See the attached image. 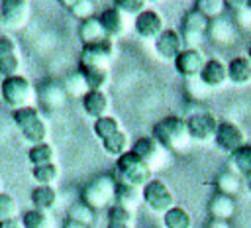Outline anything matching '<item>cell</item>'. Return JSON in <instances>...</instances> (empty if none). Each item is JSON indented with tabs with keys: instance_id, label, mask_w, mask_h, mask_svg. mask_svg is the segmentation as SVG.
<instances>
[{
	"instance_id": "6da1fadb",
	"label": "cell",
	"mask_w": 251,
	"mask_h": 228,
	"mask_svg": "<svg viewBox=\"0 0 251 228\" xmlns=\"http://www.w3.org/2000/svg\"><path fill=\"white\" fill-rule=\"evenodd\" d=\"M151 138L161 143L169 153L176 151V153H182L188 149L190 145V136H188V130H186V120L184 118H178V116H165L161 118L153 130H151Z\"/></svg>"
},
{
	"instance_id": "7a4b0ae2",
	"label": "cell",
	"mask_w": 251,
	"mask_h": 228,
	"mask_svg": "<svg viewBox=\"0 0 251 228\" xmlns=\"http://www.w3.org/2000/svg\"><path fill=\"white\" fill-rule=\"evenodd\" d=\"M114 195H116V179L112 175H96L82 187L80 200L96 212L102 208H110V202H114Z\"/></svg>"
},
{
	"instance_id": "3957f363",
	"label": "cell",
	"mask_w": 251,
	"mask_h": 228,
	"mask_svg": "<svg viewBox=\"0 0 251 228\" xmlns=\"http://www.w3.org/2000/svg\"><path fill=\"white\" fill-rule=\"evenodd\" d=\"M0 98L16 112V110H22V108H29L33 104L35 90H33L31 83L25 77L14 75V77H6L2 81Z\"/></svg>"
},
{
	"instance_id": "277c9868",
	"label": "cell",
	"mask_w": 251,
	"mask_h": 228,
	"mask_svg": "<svg viewBox=\"0 0 251 228\" xmlns=\"http://www.w3.org/2000/svg\"><path fill=\"white\" fill-rule=\"evenodd\" d=\"M116 171L120 175V181L133 185L137 189H143L153 179V169L131 149L116 159Z\"/></svg>"
},
{
	"instance_id": "5b68a950",
	"label": "cell",
	"mask_w": 251,
	"mask_h": 228,
	"mask_svg": "<svg viewBox=\"0 0 251 228\" xmlns=\"http://www.w3.org/2000/svg\"><path fill=\"white\" fill-rule=\"evenodd\" d=\"M12 120L16 124V128L20 130V134L24 136L25 142H29L31 145L37 143H45L47 140V126L39 114L37 108L29 106V108H22L12 112Z\"/></svg>"
},
{
	"instance_id": "8992f818",
	"label": "cell",
	"mask_w": 251,
	"mask_h": 228,
	"mask_svg": "<svg viewBox=\"0 0 251 228\" xmlns=\"http://www.w3.org/2000/svg\"><path fill=\"white\" fill-rule=\"evenodd\" d=\"M208 26L210 20L204 14H200L194 8L188 10L180 20V31H178L184 49H198L204 41V35L208 33Z\"/></svg>"
},
{
	"instance_id": "52a82bcc",
	"label": "cell",
	"mask_w": 251,
	"mask_h": 228,
	"mask_svg": "<svg viewBox=\"0 0 251 228\" xmlns=\"http://www.w3.org/2000/svg\"><path fill=\"white\" fill-rule=\"evenodd\" d=\"M141 197H143L145 206H147L149 210L157 212V214H165L169 208L175 206L173 191L165 185V181L155 179V177L141 189Z\"/></svg>"
},
{
	"instance_id": "ba28073f",
	"label": "cell",
	"mask_w": 251,
	"mask_h": 228,
	"mask_svg": "<svg viewBox=\"0 0 251 228\" xmlns=\"http://www.w3.org/2000/svg\"><path fill=\"white\" fill-rule=\"evenodd\" d=\"M114 41L104 37L96 43L82 45L80 51V67H96V69H110L114 59Z\"/></svg>"
},
{
	"instance_id": "9c48e42d",
	"label": "cell",
	"mask_w": 251,
	"mask_h": 228,
	"mask_svg": "<svg viewBox=\"0 0 251 228\" xmlns=\"http://www.w3.org/2000/svg\"><path fill=\"white\" fill-rule=\"evenodd\" d=\"M218 120L214 114L210 112H194L186 118V130H188V136L192 142H198V143H208V142H214V136H216V130H218Z\"/></svg>"
},
{
	"instance_id": "30bf717a",
	"label": "cell",
	"mask_w": 251,
	"mask_h": 228,
	"mask_svg": "<svg viewBox=\"0 0 251 228\" xmlns=\"http://www.w3.org/2000/svg\"><path fill=\"white\" fill-rule=\"evenodd\" d=\"M131 151L139 155L151 169H163L169 163V151L161 143H157L151 136L135 140L131 145Z\"/></svg>"
},
{
	"instance_id": "8fae6325",
	"label": "cell",
	"mask_w": 251,
	"mask_h": 228,
	"mask_svg": "<svg viewBox=\"0 0 251 228\" xmlns=\"http://www.w3.org/2000/svg\"><path fill=\"white\" fill-rule=\"evenodd\" d=\"M31 16V4L27 0H4L0 4V20L10 29H20Z\"/></svg>"
},
{
	"instance_id": "7c38bea8",
	"label": "cell",
	"mask_w": 251,
	"mask_h": 228,
	"mask_svg": "<svg viewBox=\"0 0 251 228\" xmlns=\"http://www.w3.org/2000/svg\"><path fill=\"white\" fill-rule=\"evenodd\" d=\"M206 65L204 53L200 49H182L178 53V57L175 59V69L180 77H184L186 81L190 79H198L202 69Z\"/></svg>"
},
{
	"instance_id": "4fadbf2b",
	"label": "cell",
	"mask_w": 251,
	"mask_h": 228,
	"mask_svg": "<svg viewBox=\"0 0 251 228\" xmlns=\"http://www.w3.org/2000/svg\"><path fill=\"white\" fill-rule=\"evenodd\" d=\"M214 143L222 151L233 153L235 149H239L245 143V134L233 122H220L218 124V130H216V136H214Z\"/></svg>"
},
{
	"instance_id": "5bb4252c",
	"label": "cell",
	"mask_w": 251,
	"mask_h": 228,
	"mask_svg": "<svg viewBox=\"0 0 251 228\" xmlns=\"http://www.w3.org/2000/svg\"><path fill=\"white\" fill-rule=\"evenodd\" d=\"M133 29L137 31L139 37L143 39H157L163 31H165V22H163V16L157 12V10H145L141 12L135 22H133Z\"/></svg>"
},
{
	"instance_id": "9a60e30c",
	"label": "cell",
	"mask_w": 251,
	"mask_h": 228,
	"mask_svg": "<svg viewBox=\"0 0 251 228\" xmlns=\"http://www.w3.org/2000/svg\"><path fill=\"white\" fill-rule=\"evenodd\" d=\"M184 49L182 45V39H180V33L176 29H167L155 39V53L161 61H167V63H175V59L178 57V53Z\"/></svg>"
},
{
	"instance_id": "2e32d148",
	"label": "cell",
	"mask_w": 251,
	"mask_h": 228,
	"mask_svg": "<svg viewBox=\"0 0 251 228\" xmlns=\"http://www.w3.org/2000/svg\"><path fill=\"white\" fill-rule=\"evenodd\" d=\"M216 45H231L235 41V35H237V26L233 20L226 18V16H220V18H214L210 20V26H208V33H206Z\"/></svg>"
},
{
	"instance_id": "e0dca14e",
	"label": "cell",
	"mask_w": 251,
	"mask_h": 228,
	"mask_svg": "<svg viewBox=\"0 0 251 228\" xmlns=\"http://www.w3.org/2000/svg\"><path fill=\"white\" fill-rule=\"evenodd\" d=\"M67 92L63 88V83L57 81H43L37 90V100L47 110H59L67 102Z\"/></svg>"
},
{
	"instance_id": "ac0fdd59",
	"label": "cell",
	"mask_w": 251,
	"mask_h": 228,
	"mask_svg": "<svg viewBox=\"0 0 251 228\" xmlns=\"http://www.w3.org/2000/svg\"><path fill=\"white\" fill-rule=\"evenodd\" d=\"M98 20H100L102 29H104V33H106L108 39L114 41V39H118V37H122V35L126 33V28H127L126 16H124L116 6H108V8L98 16Z\"/></svg>"
},
{
	"instance_id": "d6986e66",
	"label": "cell",
	"mask_w": 251,
	"mask_h": 228,
	"mask_svg": "<svg viewBox=\"0 0 251 228\" xmlns=\"http://www.w3.org/2000/svg\"><path fill=\"white\" fill-rule=\"evenodd\" d=\"M20 71V53L18 47L14 43V39L10 37H0V75L6 77H14Z\"/></svg>"
},
{
	"instance_id": "ffe728a7",
	"label": "cell",
	"mask_w": 251,
	"mask_h": 228,
	"mask_svg": "<svg viewBox=\"0 0 251 228\" xmlns=\"http://www.w3.org/2000/svg\"><path fill=\"white\" fill-rule=\"evenodd\" d=\"M198 79L208 88H220L227 83V65L220 59H208Z\"/></svg>"
},
{
	"instance_id": "44dd1931",
	"label": "cell",
	"mask_w": 251,
	"mask_h": 228,
	"mask_svg": "<svg viewBox=\"0 0 251 228\" xmlns=\"http://www.w3.org/2000/svg\"><path fill=\"white\" fill-rule=\"evenodd\" d=\"M82 108L84 112L98 120L102 116H108V110H110V98L104 90H88L84 96H82Z\"/></svg>"
},
{
	"instance_id": "7402d4cb",
	"label": "cell",
	"mask_w": 251,
	"mask_h": 228,
	"mask_svg": "<svg viewBox=\"0 0 251 228\" xmlns=\"http://www.w3.org/2000/svg\"><path fill=\"white\" fill-rule=\"evenodd\" d=\"M139 202H143V197H141V189L133 187V185H127L124 181H116V195H114V204L133 212Z\"/></svg>"
},
{
	"instance_id": "603a6c76",
	"label": "cell",
	"mask_w": 251,
	"mask_h": 228,
	"mask_svg": "<svg viewBox=\"0 0 251 228\" xmlns=\"http://www.w3.org/2000/svg\"><path fill=\"white\" fill-rule=\"evenodd\" d=\"M227 165H229V171L235 173L239 179L245 177L249 181L251 179V143H243L239 149L229 153Z\"/></svg>"
},
{
	"instance_id": "cb8c5ba5",
	"label": "cell",
	"mask_w": 251,
	"mask_h": 228,
	"mask_svg": "<svg viewBox=\"0 0 251 228\" xmlns=\"http://www.w3.org/2000/svg\"><path fill=\"white\" fill-rule=\"evenodd\" d=\"M208 214L214 220H227L229 222V218L235 214V199L222 195V193H216L208 202Z\"/></svg>"
},
{
	"instance_id": "d4e9b609",
	"label": "cell",
	"mask_w": 251,
	"mask_h": 228,
	"mask_svg": "<svg viewBox=\"0 0 251 228\" xmlns=\"http://www.w3.org/2000/svg\"><path fill=\"white\" fill-rule=\"evenodd\" d=\"M227 81L237 85V86L249 85L251 83V61L243 55L233 57L227 63Z\"/></svg>"
},
{
	"instance_id": "484cf974",
	"label": "cell",
	"mask_w": 251,
	"mask_h": 228,
	"mask_svg": "<svg viewBox=\"0 0 251 228\" xmlns=\"http://www.w3.org/2000/svg\"><path fill=\"white\" fill-rule=\"evenodd\" d=\"M31 204H33V208L43 210V212L51 210L57 204V191H55V187H51V185H37L31 191Z\"/></svg>"
},
{
	"instance_id": "4316f807",
	"label": "cell",
	"mask_w": 251,
	"mask_h": 228,
	"mask_svg": "<svg viewBox=\"0 0 251 228\" xmlns=\"http://www.w3.org/2000/svg\"><path fill=\"white\" fill-rule=\"evenodd\" d=\"M104 37H106V33H104L102 24H100V20L96 16L80 22V26H78V39L82 41V45L96 43V41H100Z\"/></svg>"
},
{
	"instance_id": "83f0119b",
	"label": "cell",
	"mask_w": 251,
	"mask_h": 228,
	"mask_svg": "<svg viewBox=\"0 0 251 228\" xmlns=\"http://www.w3.org/2000/svg\"><path fill=\"white\" fill-rule=\"evenodd\" d=\"M214 185H216V193H222V195H227V197H235L239 193V189H241V179L235 173H231L229 169H224L222 173H218Z\"/></svg>"
},
{
	"instance_id": "f1b7e54d",
	"label": "cell",
	"mask_w": 251,
	"mask_h": 228,
	"mask_svg": "<svg viewBox=\"0 0 251 228\" xmlns=\"http://www.w3.org/2000/svg\"><path fill=\"white\" fill-rule=\"evenodd\" d=\"M165 228H192V216L182 206H173L163 214Z\"/></svg>"
},
{
	"instance_id": "f546056e",
	"label": "cell",
	"mask_w": 251,
	"mask_h": 228,
	"mask_svg": "<svg viewBox=\"0 0 251 228\" xmlns=\"http://www.w3.org/2000/svg\"><path fill=\"white\" fill-rule=\"evenodd\" d=\"M127 145H129V138H127V134L124 132V130H120V132H116L114 136H110V138H106L104 142H102V147H104V151L108 153V155H112V157H122L126 151H129L127 149Z\"/></svg>"
},
{
	"instance_id": "4dcf8cb0",
	"label": "cell",
	"mask_w": 251,
	"mask_h": 228,
	"mask_svg": "<svg viewBox=\"0 0 251 228\" xmlns=\"http://www.w3.org/2000/svg\"><path fill=\"white\" fill-rule=\"evenodd\" d=\"M88 85L90 90H102L110 83V73L108 69H96V67H80L78 69Z\"/></svg>"
},
{
	"instance_id": "1f68e13d",
	"label": "cell",
	"mask_w": 251,
	"mask_h": 228,
	"mask_svg": "<svg viewBox=\"0 0 251 228\" xmlns=\"http://www.w3.org/2000/svg\"><path fill=\"white\" fill-rule=\"evenodd\" d=\"M63 88H65L67 96H75V98H78V96L82 98V96L90 90L80 71H75V73L67 75V77H65V81H63Z\"/></svg>"
},
{
	"instance_id": "d6a6232c",
	"label": "cell",
	"mask_w": 251,
	"mask_h": 228,
	"mask_svg": "<svg viewBox=\"0 0 251 228\" xmlns=\"http://www.w3.org/2000/svg\"><path fill=\"white\" fill-rule=\"evenodd\" d=\"M27 159H29V163L33 167L55 163V151H53V147L47 142L45 143H37V145H31V149L27 153Z\"/></svg>"
},
{
	"instance_id": "836d02e7",
	"label": "cell",
	"mask_w": 251,
	"mask_h": 228,
	"mask_svg": "<svg viewBox=\"0 0 251 228\" xmlns=\"http://www.w3.org/2000/svg\"><path fill=\"white\" fill-rule=\"evenodd\" d=\"M69 220H75V222L84 224V226L90 228V226L96 222V212H94L88 204H84L82 200H78V202H75V204L69 208Z\"/></svg>"
},
{
	"instance_id": "e575fe53",
	"label": "cell",
	"mask_w": 251,
	"mask_h": 228,
	"mask_svg": "<svg viewBox=\"0 0 251 228\" xmlns=\"http://www.w3.org/2000/svg\"><path fill=\"white\" fill-rule=\"evenodd\" d=\"M116 132H120V122H118V118H114V116H102V118H98V120H94V134L100 138V142H104L106 138H110V136H114Z\"/></svg>"
},
{
	"instance_id": "d590c367",
	"label": "cell",
	"mask_w": 251,
	"mask_h": 228,
	"mask_svg": "<svg viewBox=\"0 0 251 228\" xmlns=\"http://www.w3.org/2000/svg\"><path fill=\"white\" fill-rule=\"evenodd\" d=\"M63 6H67L69 12L80 22L94 16V2L92 0H71V2H63Z\"/></svg>"
},
{
	"instance_id": "8d00e7d4",
	"label": "cell",
	"mask_w": 251,
	"mask_h": 228,
	"mask_svg": "<svg viewBox=\"0 0 251 228\" xmlns=\"http://www.w3.org/2000/svg\"><path fill=\"white\" fill-rule=\"evenodd\" d=\"M22 224H24V228H51V218L47 212L31 208V210L24 212Z\"/></svg>"
},
{
	"instance_id": "74e56055",
	"label": "cell",
	"mask_w": 251,
	"mask_h": 228,
	"mask_svg": "<svg viewBox=\"0 0 251 228\" xmlns=\"http://www.w3.org/2000/svg\"><path fill=\"white\" fill-rule=\"evenodd\" d=\"M194 10L204 14L208 20H214V18H220L224 14L226 2L224 0H196L194 2Z\"/></svg>"
},
{
	"instance_id": "f35d334b",
	"label": "cell",
	"mask_w": 251,
	"mask_h": 228,
	"mask_svg": "<svg viewBox=\"0 0 251 228\" xmlns=\"http://www.w3.org/2000/svg\"><path fill=\"white\" fill-rule=\"evenodd\" d=\"M33 179L39 183V185H51L59 179V167L55 163H47V165H39V167H33L31 171Z\"/></svg>"
},
{
	"instance_id": "ab89813d",
	"label": "cell",
	"mask_w": 251,
	"mask_h": 228,
	"mask_svg": "<svg viewBox=\"0 0 251 228\" xmlns=\"http://www.w3.org/2000/svg\"><path fill=\"white\" fill-rule=\"evenodd\" d=\"M114 6L124 14V16H139L141 12L147 10V2L145 0H116Z\"/></svg>"
},
{
	"instance_id": "60d3db41",
	"label": "cell",
	"mask_w": 251,
	"mask_h": 228,
	"mask_svg": "<svg viewBox=\"0 0 251 228\" xmlns=\"http://www.w3.org/2000/svg\"><path fill=\"white\" fill-rule=\"evenodd\" d=\"M108 224H129L133 226V212L118 206V204H112L108 208Z\"/></svg>"
},
{
	"instance_id": "b9f144b4",
	"label": "cell",
	"mask_w": 251,
	"mask_h": 228,
	"mask_svg": "<svg viewBox=\"0 0 251 228\" xmlns=\"http://www.w3.org/2000/svg\"><path fill=\"white\" fill-rule=\"evenodd\" d=\"M18 214V202L12 195L8 193H2L0 195V222L2 220H10V218H16Z\"/></svg>"
},
{
	"instance_id": "7bdbcfd3",
	"label": "cell",
	"mask_w": 251,
	"mask_h": 228,
	"mask_svg": "<svg viewBox=\"0 0 251 228\" xmlns=\"http://www.w3.org/2000/svg\"><path fill=\"white\" fill-rule=\"evenodd\" d=\"M233 6L237 10H233V18H235V26L249 29L251 28V8L247 6V2H233Z\"/></svg>"
},
{
	"instance_id": "ee69618b",
	"label": "cell",
	"mask_w": 251,
	"mask_h": 228,
	"mask_svg": "<svg viewBox=\"0 0 251 228\" xmlns=\"http://www.w3.org/2000/svg\"><path fill=\"white\" fill-rule=\"evenodd\" d=\"M0 228H24L22 224V218H10V220H2L0 222Z\"/></svg>"
},
{
	"instance_id": "f6af8a7d",
	"label": "cell",
	"mask_w": 251,
	"mask_h": 228,
	"mask_svg": "<svg viewBox=\"0 0 251 228\" xmlns=\"http://www.w3.org/2000/svg\"><path fill=\"white\" fill-rule=\"evenodd\" d=\"M206 228H231V226H229L227 220H214V218H210Z\"/></svg>"
},
{
	"instance_id": "bcb514c9",
	"label": "cell",
	"mask_w": 251,
	"mask_h": 228,
	"mask_svg": "<svg viewBox=\"0 0 251 228\" xmlns=\"http://www.w3.org/2000/svg\"><path fill=\"white\" fill-rule=\"evenodd\" d=\"M63 228H88V226L78 224V222H75V220H69V218H67V222H65V226H63Z\"/></svg>"
},
{
	"instance_id": "7dc6e473",
	"label": "cell",
	"mask_w": 251,
	"mask_h": 228,
	"mask_svg": "<svg viewBox=\"0 0 251 228\" xmlns=\"http://www.w3.org/2000/svg\"><path fill=\"white\" fill-rule=\"evenodd\" d=\"M108 228H133L129 224H108Z\"/></svg>"
},
{
	"instance_id": "c3c4849f",
	"label": "cell",
	"mask_w": 251,
	"mask_h": 228,
	"mask_svg": "<svg viewBox=\"0 0 251 228\" xmlns=\"http://www.w3.org/2000/svg\"><path fill=\"white\" fill-rule=\"evenodd\" d=\"M247 59L251 61V45H249V49H247Z\"/></svg>"
},
{
	"instance_id": "681fc988",
	"label": "cell",
	"mask_w": 251,
	"mask_h": 228,
	"mask_svg": "<svg viewBox=\"0 0 251 228\" xmlns=\"http://www.w3.org/2000/svg\"><path fill=\"white\" fill-rule=\"evenodd\" d=\"M247 6H249V8H251V0H247Z\"/></svg>"
},
{
	"instance_id": "f907efd6",
	"label": "cell",
	"mask_w": 251,
	"mask_h": 228,
	"mask_svg": "<svg viewBox=\"0 0 251 228\" xmlns=\"http://www.w3.org/2000/svg\"><path fill=\"white\" fill-rule=\"evenodd\" d=\"M0 195H2V181H0Z\"/></svg>"
},
{
	"instance_id": "816d5d0a",
	"label": "cell",
	"mask_w": 251,
	"mask_h": 228,
	"mask_svg": "<svg viewBox=\"0 0 251 228\" xmlns=\"http://www.w3.org/2000/svg\"><path fill=\"white\" fill-rule=\"evenodd\" d=\"M249 191H251V179H249Z\"/></svg>"
},
{
	"instance_id": "f5cc1de1",
	"label": "cell",
	"mask_w": 251,
	"mask_h": 228,
	"mask_svg": "<svg viewBox=\"0 0 251 228\" xmlns=\"http://www.w3.org/2000/svg\"><path fill=\"white\" fill-rule=\"evenodd\" d=\"M0 88H2V83H0Z\"/></svg>"
}]
</instances>
